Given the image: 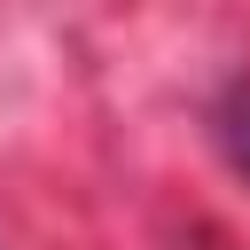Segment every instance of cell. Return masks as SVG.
<instances>
[{
  "label": "cell",
  "mask_w": 250,
  "mask_h": 250,
  "mask_svg": "<svg viewBox=\"0 0 250 250\" xmlns=\"http://www.w3.org/2000/svg\"><path fill=\"white\" fill-rule=\"evenodd\" d=\"M211 141H219V156L234 164V180H250V78H234V86L219 94V109H211Z\"/></svg>",
  "instance_id": "1"
}]
</instances>
